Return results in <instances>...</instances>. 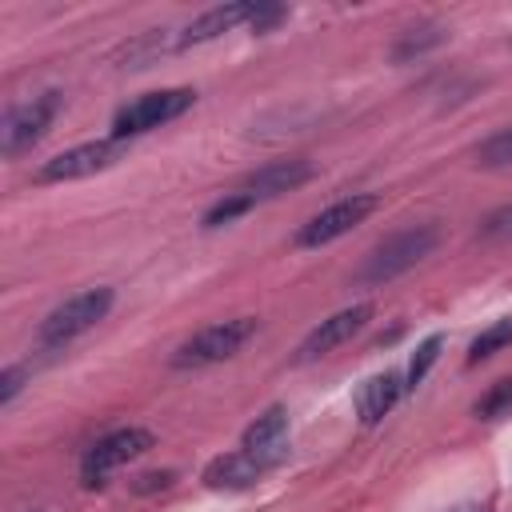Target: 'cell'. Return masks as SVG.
<instances>
[{
    "label": "cell",
    "instance_id": "obj_1",
    "mask_svg": "<svg viewBox=\"0 0 512 512\" xmlns=\"http://www.w3.org/2000/svg\"><path fill=\"white\" fill-rule=\"evenodd\" d=\"M112 300H116V296H112V288H104V284L68 296L64 304H56V308L40 320L36 344H40V348H64L68 340H76V336H84L88 328H96V320L108 316Z\"/></svg>",
    "mask_w": 512,
    "mask_h": 512
},
{
    "label": "cell",
    "instance_id": "obj_2",
    "mask_svg": "<svg viewBox=\"0 0 512 512\" xmlns=\"http://www.w3.org/2000/svg\"><path fill=\"white\" fill-rule=\"evenodd\" d=\"M436 228L420 224V228H404L396 236H388L380 248H372V256L364 260V268L356 272L360 284H388L396 276H404L408 268H416L432 248H436Z\"/></svg>",
    "mask_w": 512,
    "mask_h": 512
},
{
    "label": "cell",
    "instance_id": "obj_3",
    "mask_svg": "<svg viewBox=\"0 0 512 512\" xmlns=\"http://www.w3.org/2000/svg\"><path fill=\"white\" fill-rule=\"evenodd\" d=\"M252 336H256V316H236V320L208 324V328H200L196 336H188L172 352V368H208V364H220V360L236 356Z\"/></svg>",
    "mask_w": 512,
    "mask_h": 512
},
{
    "label": "cell",
    "instance_id": "obj_4",
    "mask_svg": "<svg viewBox=\"0 0 512 512\" xmlns=\"http://www.w3.org/2000/svg\"><path fill=\"white\" fill-rule=\"evenodd\" d=\"M196 104V92L192 88H160V92H144L136 96L132 104H124L112 120V140H128V136H140V132H152L176 116H184L188 108Z\"/></svg>",
    "mask_w": 512,
    "mask_h": 512
},
{
    "label": "cell",
    "instance_id": "obj_5",
    "mask_svg": "<svg viewBox=\"0 0 512 512\" xmlns=\"http://www.w3.org/2000/svg\"><path fill=\"white\" fill-rule=\"evenodd\" d=\"M152 444H156V436H152L148 428H116V432L100 436V440L84 452V460H80V484H84V488H100L120 464L144 456Z\"/></svg>",
    "mask_w": 512,
    "mask_h": 512
},
{
    "label": "cell",
    "instance_id": "obj_6",
    "mask_svg": "<svg viewBox=\"0 0 512 512\" xmlns=\"http://www.w3.org/2000/svg\"><path fill=\"white\" fill-rule=\"evenodd\" d=\"M56 112H60V92H40V96H32V100L8 108V116H4V124H0V152H4L8 160H16V156L28 152L32 144H40L44 132L52 128Z\"/></svg>",
    "mask_w": 512,
    "mask_h": 512
},
{
    "label": "cell",
    "instance_id": "obj_7",
    "mask_svg": "<svg viewBox=\"0 0 512 512\" xmlns=\"http://www.w3.org/2000/svg\"><path fill=\"white\" fill-rule=\"evenodd\" d=\"M120 156H124V140H88V144H76L68 152H56L52 160H44L40 172H36V180L40 184L84 180V176H96V172L112 168Z\"/></svg>",
    "mask_w": 512,
    "mask_h": 512
},
{
    "label": "cell",
    "instance_id": "obj_8",
    "mask_svg": "<svg viewBox=\"0 0 512 512\" xmlns=\"http://www.w3.org/2000/svg\"><path fill=\"white\" fill-rule=\"evenodd\" d=\"M376 196L372 192H356V196H344L336 204H328L324 212H316L300 232H296V248H324L332 240H340L344 232H352L356 224L368 220V212H376Z\"/></svg>",
    "mask_w": 512,
    "mask_h": 512
},
{
    "label": "cell",
    "instance_id": "obj_9",
    "mask_svg": "<svg viewBox=\"0 0 512 512\" xmlns=\"http://www.w3.org/2000/svg\"><path fill=\"white\" fill-rule=\"evenodd\" d=\"M368 320H372V304H352V308H340L336 316L320 320V328H312L304 336V344L296 348V364H312V360L328 356L332 348H340L344 340H352Z\"/></svg>",
    "mask_w": 512,
    "mask_h": 512
},
{
    "label": "cell",
    "instance_id": "obj_10",
    "mask_svg": "<svg viewBox=\"0 0 512 512\" xmlns=\"http://www.w3.org/2000/svg\"><path fill=\"white\" fill-rule=\"evenodd\" d=\"M244 452H252L260 464L276 468L284 464L288 456V412L280 404H272L264 416H256L248 428H244V440H240Z\"/></svg>",
    "mask_w": 512,
    "mask_h": 512
},
{
    "label": "cell",
    "instance_id": "obj_11",
    "mask_svg": "<svg viewBox=\"0 0 512 512\" xmlns=\"http://www.w3.org/2000/svg\"><path fill=\"white\" fill-rule=\"evenodd\" d=\"M268 472H272V468L260 464L252 452L236 448V452H224V456L208 460V468H204V484H208L212 492H244V488L260 484Z\"/></svg>",
    "mask_w": 512,
    "mask_h": 512
},
{
    "label": "cell",
    "instance_id": "obj_12",
    "mask_svg": "<svg viewBox=\"0 0 512 512\" xmlns=\"http://www.w3.org/2000/svg\"><path fill=\"white\" fill-rule=\"evenodd\" d=\"M312 172H316V168H312L308 160H276V164L256 168V172L240 184V192L252 196V200H272V196H284V192L308 184Z\"/></svg>",
    "mask_w": 512,
    "mask_h": 512
},
{
    "label": "cell",
    "instance_id": "obj_13",
    "mask_svg": "<svg viewBox=\"0 0 512 512\" xmlns=\"http://www.w3.org/2000/svg\"><path fill=\"white\" fill-rule=\"evenodd\" d=\"M404 396V376L400 372H376L356 388V416L360 424H380Z\"/></svg>",
    "mask_w": 512,
    "mask_h": 512
},
{
    "label": "cell",
    "instance_id": "obj_14",
    "mask_svg": "<svg viewBox=\"0 0 512 512\" xmlns=\"http://www.w3.org/2000/svg\"><path fill=\"white\" fill-rule=\"evenodd\" d=\"M248 20H252V4H220V8H208L204 16H196V20L176 36V48L216 40V36H224V32H232L236 24H248Z\"/></svg>",
    "mask_w": 512,
    "mask_h": 512
},
{
    "label": "cell",
    "instance_id": "obj_15",
    "mask_svg": "<svg viewBox=\"0 0 512 512\" xmlns=\"http://www.w3.org/2000/svg\"><path fill=\"white\" fill-rule=\"evenodd\" d=\"M512 344V316H504V320H492L472 344H468V364H480V360H488V356H496L500 348H508Z\"/></svg>",
    "mask_w": 512,
    "mask_h": 512
},
{
    "label": "cell",
    "instance_id": "obj_16",
    "mask_svg": "<svg viewBox=\"0 0 512 512\" xmlns=\"http://www.w3.org/2000/svg\"><path fill=\"white\" fill-rule=\"evenodd\" d=\"M440 40H444V28H436V24H424V28H408V32L396 40V48H392V60H396V64H404V60H412V56H420V52L436 48Z\"/></svg>",
    "mask_w": 512,
    "mask_h": 512
},
{
    "label": "cell",
    "instance_id": "obj_17",
    "mask_svg": "<svg viewBox=\"0 0 512 512\" xmlns=\"http://www.w3.org/2000/svg\"><path fill=\"white\" fill-rule=\"evenodd\" d=\"M480 420H500V416H512V380H496L472 408Z\"/></svg>",
    "mask_w": 512,
    "mask_h": 512
},
{
    "label": "cell",
    "instance_id": "obj_18",
    "mask_svg": "<svg viewBox=\"0 0 512 512\" xmlns=\"http://www.w3.org/2000/svg\"><path fill=\"white\" fill-rule=\"evenodd\" d=\"M476 164L480 168H508L512 164V128H500L496 136H488L476 148Z\"/></svg>",
    "mask_w": 512,
    "mask_h": 512
},
{
    "label": "cell",
    "instance_id": "obj_19",
    "mask_svg": "<svg viewBox=\"0 0 512 512\" xmlns=\"http://www.w3.org/2000/svg\"><path fill=\"white\" fill-rule=\"evenodd\" d=\"M256 200L252 196H244V192H232V196H224V200H216L208 212H204V228H220V224H228V220H236V216H244L248 208H252Z\"/></svg>",
    "mask_w": 512,
    "mask_h": 512
},
{
    "label": "cell",
    "instance_id": "obj_20",
    "mask_svg": "<svg viewBox=\"0 0 512 512\" xmlns=\"http://www.w3.org/2000/svg\"><path fill=\"white\" fill-rule=\"evenodd\" d=\"M440 348H444V336H440V332H432V336L416 348V356H412V364H408V376H404V388H416V384L428 376V368L436 364Z\"/></svg>",
    "mask_w": 512,
    "mask_h": 512
},
{
    "label": "cell",
    "instance_id": "obj_21",
    "mask_svg": "<svg viewBox=\"0 0 512 512\" xmlns=\"http://www.w3.org/2000/svg\"><path fill=\"white\" fill-rule=\"evenodd\" d=\"M284 16H288V8H280V4H252V20H248V24H252L256 32H268V28L280 24Z\"/></svg>",
    "mask_w": 512,
    "mask_h": 512
},
{
    "label": "cell",
    "instance_id": "obj_22",
    "mask_svg": "<svg viewBox=\"0 0 512 512\" xmlns=\"http://www.w3.org/2000/svg\"><path fill=\"white\" fill-rule=\"evenodd\" d=\"M20 388H24V368H16V364L4 368V372H0V404H12Z\"/></svg>",
    "mask_w": 512,
    "mask_h": 512
},
{
    "label": "cell",
    "instance_id": "obj_23",
    "mask_svg": "<svg viewBox=\"0 0 512 512\" xmlns=\"http://www.w3.org/2000/svg\"><path fill=\"white\" fill-rule=\"evenodd\" d=\"M452 512H488L484 504H460V508H452Z\"/></svg>",
    "mask_w": 512,
    "mask_h": 512
}]
</instances>
